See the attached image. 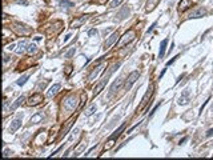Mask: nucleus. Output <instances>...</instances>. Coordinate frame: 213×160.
Wrapping results in <instances>:
<instances>
[{"label":"nucleus","mask_w":213,"mask_h":160,"mask_svg":"<svg viewBox=\"0 0 213 160\" xmlns=\"http://www.w3.org/2000/svg\"><path fill=\"white\" fill-rule=\"evenodd\" d=\"M120 84H121V81H120V80H117V81H115V83H113V85L111 87V91H112V92H115V88H116V87H119Z\"/></svg>","instance_id":"29"},{"label":"nucleus","mask_w":213,"mask_h":160,"mask_svg":"<svg viewBox=\"0 0 213 160\" xmlns=\"http://www.w3.org/2000/svg\"><path fill=\"white\" fill-rule=\"evenodd\" d=\"M71 71H72V67H71V66H68V67H67V68H66V72H67V75H69V73H71Z\"/></svg>","instance_id":"35"},{"label":"nucleus","mask_w":213,"mask_h":160,"mask_svg":"<svg viewBox=\"0 0 213 160\" xmlns=\"http://www.w3.org/2000/svg\"><path fill=\"white\" fill-rule=\"evenodd\" d=\"M167 44H168V39H164L161 42V44H160V51H158V57H160V59L164 57L165 49H167Z\"/></svg>","instance_id":"17"},{"label":"nucleus","mask_w":213,"mask_h":160,"mask_svg":"<svg viewBox=\"0 0 213 160\" xmlns=\"http://www.w3.org/2000/svg\"><path fill=\"white\" fill-rule=\"evenodd\" d=\"M189 5H190V1H189V0H181V3H180V5H179V11L180 12H184Z\"/></svg>","instance_id":"21"},{"label":"nucleus","mask_w":213,"mask_h":160,"mask_svg":"<svg viewBox=\"0 0 213 160\" xmlns=\"http://www.w3.org/2000/svg\"><path fill=\"white\" fill-rule=\"evenodd\" d=\"M210 136H213V128H210L208 132H206V137H210Z\"/></svg>","instance_id":"34"},{"label":"nucleus","mask_w":213,"mask_h":160,"mask_svg":"<svg viewBox=\"0 0 213 160\" xmlns=\"http://www.w3.org/2000/svg\"><path fill=\"white\" fill-rule=\"evenodd\" d=\"M96 35H97V29H95V28H92V29L88 31V36H91V38H92V36H96Z\"/></svg>","instance_id":"28"},{"label":"nucleus","mask_w":213,"mask_h":160,"mask_svg":"<svg viewBox=\"0 0 213 160\" xmlns=\"http://www.w3.org/2000/svg\"><path fill=\"white\" fill-rule=\"evenodd\" d=\"M155 27H156V23H153V24L151 25V28H149V29H148V31H147V34H149V32H151V31H152V29H153V28H155Z\"/></svg>","instance_id":"36"},{"label":"nucleus","mask_w":213,"mask_h":160,"mask_svg":"<svg viewBox=\"0 0 213 160\" xmlns=\"http://www.w3.org/2000/svg\"><path fill=\"white\" fill-rule=\"evenodd\" d=\"M206 15V10L205 8H197V10L192 11L190 12V15H189V18L190 19H197V18H203V16H205Z\"/></svg>","instance_id":"8"},{"label":"nucleus","mask_w":213,"mask_h":160,"mask_svg":"<svg viewBox=\"0 0 213 160\" xmlns=\"http://www.w3.org/2000/svg\"><path fill=\"white\" fill-rule=\"evenodd\" d=\"M72 124H73V120H69V122L67 123V125H66V127H64V128H63V131H61V135H60V139H63V137H64V136L67 135V132H68V131H69V128L72 127Z\"/></svg>","instance_id":"20"},{"label":"nucleus","mask_w":213,"mask_h":160,"mask_svg":"<svg viewBox=\"0 0 213 160\" xmlns=\"http://www.w3.org/2000/svg\"><path fill=\"white\" fill-rule=\"evenodd\" d=\"M87 19H88V16L87 15H84V16H81V18H79V19H75V20L71 23V28H79V27H81L84 23L87 21Z\"/></svg>","instance_id":"12"},{"label":"nucleus","mask_w":213,"mask_h":160,"mask_svg":"<svg viewBox=\"0 0 213 160\" xmlns=\"http://www.w3.org/2000/svg\"><path fill=\"white\" fill-rule=\"evenodd\" d=\"M27 52L29 53V55H33V53L38 52V47H36V44H33V43H31V44H28V47H27Z\"/></svg>","instance_id":"22"},{"label":"nucleus","mask_w":213,"mask_h":160,"mask_svg":"<svg viewBox=\"0 0 213 160\" xmlns=\"http://www.w3.org/2000/svg\"><path fill=\"white\" fill-rule=\"evenodd\" d=\"M60 88H61V85H60L59 83L53 84V85H52V87L48 90V94H47V96H48V98H53V96L57 94L59 91H60Z\"/></svg>","instance_id":"14"},{"label":"nucleus","mask_w":213,"mask_h":160,"mask_svg":"<svg viewBox=\"0 0 213 160\" xmlns=\"http://www.w3.org/2000/svg\"><path fill=\"white\" fill-rule=\"evenodd\" d=\"M60 5H61L63 8H72L75 4H73L72 1H68V0H60Z\"/></svg>","instance_id":"25"},{"label":"nucleus","mask_w":213,"mask_h":160,"mask_svg":"<svg viewBox=\"0 0 213 160\" xmlns=\"http://www.w3.org/2000/svg\"><path fill=\"white\" fill-rule=\"evenodd\" d=\"M75 52H76V48H75V47H71V48L68 49V52L64 55V57H66V59H71V57L75 55Z\"/></svg>","instance_id":"26"},{"label":"nucleus","mask_w":213,"mask_h":160,"mask_svg":"<svg viewBox=\"0 0 213 160\" xmlns=\"http://www.w3.org/2000/svg\"><path fill=\"white\" fill-rule=\"evenodd\" d=\"M160 105H161V101H160V103H157V104L155 105V108H153V109H152V112H151V114H149V116H152V115H153V114H155V112L157 111V108L160 107Z\"/></svg>","instance_id":"30"},{"label":"nucleus","mask_w":213,"mask_h":160,"mask_svg":"<svg viewBox=\"0 0 213 160\" xmlns=\"http://www.w3.org/2000/svg\"><path fill=\"white\" fill-rule=\"evenodd\" d=\"M123 3V0H112V1H109V8H115V7H117V5H120V4Z\"/></svg>","instance_id":"27"},{"label":"nucleus","mask_w":213,"mask_h":160,"mask_svg":"<svg viewBox=\"0 0 213 160\" xmlns=\"http://www.w3.org/2000/svg\"><path fill=\"white\" fill-rule=\"evenodd\" d=\"M96 112V104H91L89 107L87 108V111H85V116H91L93 115Z\"/></svg>","instance_id":"23"},{"label":"nucleus","mask_w":213,"mask_h":160,"mask_svg":"<svg viewBox=\"0 0 213 160\" xmlns=\"http://www.w3.org/2000/svg\"><path fill=\"white\" fill-rule=\"evenodd\" d=\"M27 47H28V44H27V42L25 40H21L19 44H17V49H16V53H23L24 51H27Z\"/></svg>","instance_id":"18"},{"label":"nucleus","mask_w":213,"mask_h":160,"mask_svg":"<svg viewBox=\"0 0 213 160\" xmlns=\"http://www.w3.org/2000/svg\"><path fill=\"white\" fill-rule=\"evenodd\" d=\"M139 76H140V72H139V71H133V72H132L131 75L127 77V81H125V88L129 90V88H131L132 85L136 83V80L139 79Z\"/></svg>","instance_id":"5"},{"label":"nucleus","mask_w":213,"mask_h":160,"mask_svg":"<svg viewBox=\"0 0 213 160\" xmlns=\"http://www.w3.org/2000/svg\"><path fill=\"white\" fill-rule=\"evenodd\" d=\"M24 100H25V98L23 96V95H21V96H19V98H17L16 100H15L14 104H12V107L10 108V111H15V109H16V108L19 107V105L23 104V101H24Z\"/></svg>","instance_id":"19"},{"label":"nucleus","mask_w":213,"mask_h":160,"mask_svg":"<svg viewBox=\"0 0 213 160\" xmlns=\"http://www.w3.org/2000/svg\"><path fill=\"white\" fill-rule=\"evenodd\" d=\"M190 98H192V94H190V90H184L181 92V95L177 99V103L180 105H186L190 101Z\"/></svg>","instance_id":"3"},{"label":"nucleus","mask_w":213,"mask_h":160,"mask_svg":"<svg viewBox=\"0 0 213 160\" xmlns=\"http://www.w3.org/2000/svg\"><path fill=\"white\" fill-rule=\"evenodd\" d=\"M103 67H104V66H103V64H101V62H100L99 64H97V66H96V67H95V68H93V70H92V72L89 73V76H88V80H89V81H93V80L96 79V77H97V75H99V73H100V71H101V68H103Z\"/></svg>","instance_id":"9"},{"label":"nucleus","mask_w":213,"mask_h":160,"mask_svg":"<svg viewBox=\"0 0 213 160\" xmlns=\"http://www.w3.org/2000/svg\"><path fill=\"white\" fill-rule=\"evenodd\" d=\"M186 140H188V137H184V139H182V140H180V143H179V144H180V146H181V144H184V143H185Z\"/></svg>","instance_id":"37"},{"label":"nucleus","mask_w":213,"mask_h":160,"mask_svg":"<svg viewBox=\"0 0 213 160\" xmlns=\"http://www.w3.org/2000/svg\"><path fill=\"white\" fill-rule=\"evenodd\" d=\"M108 79H109L108 76H104L103 80H101V81H100V83L97 84L96 87L93 88V95H95V96H96V95H99L100 92H101V90H103V88L105 87V84H106V81H108Z\"/></svg>","instance_id":"11"},{"label":"nucleus","mask_w":213,"mask_h":160,"mask_svg":"<svg viewBox=\"0 0 213 160\" xmlns=\"http://www.w3.org/2000/svg\"><path fill=\"white\" fill-rule=\"evenodd\" d=\"M43 100H44V98H43V95L39 94V92H36V94H33V95L31 96V98L28 99L27 104H28V105H31V107H32V105L35 107V105L40 104V103H41Z\"/></svg>","instance_id":"6"},{"label":"nucleus","mask_w":213,"mask_h":160,"mask_svg":"<svg viewBox=\"0 0 213 160\" xmlns=\"http://www.w3.org/2000/svg\"><path fill=\"white\" fill-rule=\"evenodd\" d=\"M43 119H44V114L39 112V114H35V115L32 116L29 123H31V124H38V123H40L41 120H43Z\"/></svg>","instance_id":"16"},{"label":"nucleus","mask_w":213,"mask_h":160,"mask_svg":"<svg viewBox=\"0 0 213 160\" xmlns=\"http://www.w3.org/2000/svg\"><path fill=\"white\" fill-rule=\"evenodd\" d=\"M69 39H71V35H67L66 38H64V43H67V42L69 40Z\"/></svg>","instance_id":"38"},{"label":"nucleus","mask_w":213,"mask_h":160,"mask_svg":"<svg viewBox=\"0 0 213 160\" xmlns=\"http://www.w3.org/2000/svg\"><path fill=\"white\" fill-rule=\"evenodd\" d=\"M15 31H16V34H19V35H27V34L31 32V29H29V28L25 29V25L15 24Z\"/></svg>","instance_id":"15"},{"label":"nucleus","mask_w":213,"mask_h":160,"mask_svg":"<svg viewBox=\"0 0 213 160\" xmlns=\"http://www.w3.org/2000/svg\"><path fill=\"white\" fill-rule=\"evenodd\" d=\"M177 59H179V55H176L175 57H173V59H171V60H169V62L167 63V66H171V64H173V63H175Z\"/></svg>","instance_id":"31"},{"label":"nucleus","mask_w":213,"mask_h":160,"mask_svg":"<svg viewBox=\"0 0 213 160\" xmlns=\"http://www.w3.org/2000/svg\"><path fill=\"white\" fill-rule=\"evenodd\" d=\"M140 123H141V122H139V123H137V124H136V125H133V127H132V128H129V129H128V132H127V133H131L132 131H133V129L136 128V127H139V125H140Z\"/></svg>","instance_id":"32"},{"label":"nucleus","mask_w":213,"mask_h":160,"mask_svg":"<svg viewBox=\"0 0 213 160\" xmlns=\"http://www.w3.org/2000/svg\"><path fill=\"white\" fill-rule=\"evenodd\" d=\"M152 94H153V84H151V85H149V88H148V92L145 94V96L143 98V100H141L140 108H143L145 104H147V103H148V99H149V98L152 96Z\"/></svg>","instance_id":"13"},{"label":"nucleus","mask_w":213,"mask_h":160,"mask_svg":"<svg viewBox=\"0 0 213 160\" xmlns=\"http://www.w3.org/2000/svg\"><path fill=\"white\" fill-rule=\"evenodd\" d=\"M28 79H29V75H24V76H21L19 80H16V84L21 87V85H24V84L27 83V80H28Z\"/></svg>","instance_id":"24"},{"label":"nucleus","mask_w":213,"mask_h":160,"mask_svg":"<svg viewBox=\"0 0 213 160\" xmlns=\"http://www.w3.org/2000/svg\"><path fill=\"white\" fill-rule=\"evenodd\" d=\"M119 38H120L119 32H117V31L113 32V34H112V35H111L109 38H108V40H106V42L104 43V49H105V51H106V49H109L111 47H112V45H113L115 43L117 42V39H119Z\"/></svg>","instance_id":"7"},{"label":"nucleus","mask_w":213,"mask_h":160,"mask_svg":"<svg viewBox=\"0 0 213 160\" xmlns=\"http://www.w3.org/2000/svg\"><path fill=\"white\" fill-rule=\"evenodd\" d=\"M10 153H12L10 150H4L3 151V156H10Z\"/></svg>","instance_id":"33"},{"label":"nucleus","mask_w":213,"mask_h":160,"mask_svg":"<svg viewBox=\"0 0 213 160\" xmlns=\"http://www.w3.org/2000/svg\"><path fill=\"white\" fill-rule=\"evenodd\" d=\"M165 71H167V70H162V72H161V73H160V79H161V77H162V76H164V73H165Z\"/></svg>","instance_id":"39"},{"label":"nucleus","mask_w":213,"mask_h":160,"mask_svg":"<svg viewBox=\"0 0 213 160\" xmlns=\"http://www.w3.org/2000/svg\"><path fill=\"white\" fill-rule=\"evenodd\" d=\"M77 96H75V95H72V96H69V98H67L66 100H64V103H63V107H64V109L66 111H75V108L77 107Z\"/></svg>","instance_id":"2"},{"label":"nucleus","mask_w":213,"mask_h":160,"mask_svg":"<svg viewBox=\"0 0 213 160\" xmlns=\"http://www.w3.org/2000/svg\"><path fill=\"white\" fill-rule=\"evenodd\" d=\"M134 39V31H128L125 35L121 38V40L119 42V44H117V48H121V47H124V45L127 44V43H129V42H132Z\"/></svg>","instance_id":"4"},{"label":"nucleus","mask_w":213,"mask_h":160,"mask_svg":"<svg viewBox=\"0 0 213 160\" xmlns=\"http://www.w3.org/2000/svg\"><path fill=\"white\" fill-rule=\"evenodd\" d=\"M20 127H21V118H17V119H15L14 122L11 123V125L8 127V131H10L11 133H14V132H16Z\"/></svg>","instance_id":"10"},{"label":"nucleus","mask_w":213,"mask_h":160,"mask_svg":"<svg viewBox=\"0 0 213 160\" xmlns=\"http://www.w3.org/2000/svg\"><path fill=\"white\" fill-rule=\"evenodd\" d=\"M124 128H125V123H123V124H121L120 127H119V128H117L116 131H115V132L109 136V139H108V142L105 143V147H104L105 150H109L111 147L113 146L115 140H117V137H119V136L121 135V132H123V131H124Z\"/></svg>","instance_id":"1"}]
</instances>
